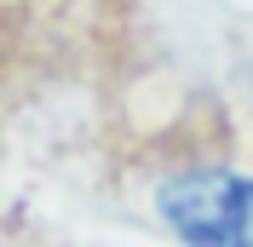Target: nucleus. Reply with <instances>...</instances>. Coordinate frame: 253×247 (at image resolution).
<instances>
[{"label": "nucleus", "mask_w": 253, "mask_h": 247, "mask_svg": "<svg viewBox=\"0 0 253 247\" xmlns=\"http://www.w3.org/2000/svg\"><path fill=\"white\" fill-rule=\"evenodd\" d=\"M161 213L190 247H253V178L184 172L161 190Z\"/></svg>", "instance_id": "obj_1"}]
</instances>
